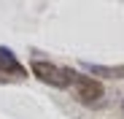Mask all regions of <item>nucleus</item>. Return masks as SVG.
<instances>
[{"instance_id": "f03ea898", "label": "nucleus", "mask_w": 124, "mask_h": 119, "mask_svg": "<svg viewBox=\"0 0 124 119\" xmlns=\"http://www.w3.org/2000/svg\"><path fill=\"white\" fill-rule=\"evenodd\" d=\"M73 92H76V97H78L81 103H86V106H94L97 100H102V95H105V87H102V81H97L94 76L76 73Z\"/></svg>"}, {"instance_id": "7ed1b4c3", "label": "nucleus", "mask_w": 124, "mask_h": 119, "mask_svg": "<svg viewBox=\"0 0 124 119\" xmlns=\"http://www.w3.org/2000/svg\"><path fill=\"white\" fill-rule=\"evenodd\" d=\"M24 78H27V70L16 60V54L0 46V84H14V81H24Z\"/></svg>"}, {"instance_id": "f257e3e1", "label": "nucleus", "mask_w": 124, "mask_h": 119, "mask_svg": "<svg viewBox=\"0 0 124 119\" xmlns=\"http://www.w3.org/2000/svg\"><path fill=\"white\" fill-rule=\"evenodd\" d=\"M30 70H32L35 78H40L43 84H49L54 89H70L73 81H76V70L73 68L54 65V62H49V60H32Z\"/></svg>"}, {"instance_id": "39448f33", "label": "nucleus", "mask_w": 124, "mask_h": 119, "mask_svg": "<svg viewBox=\"0 0 124 119\" xmlns=\"http://www.w3.org/2000/svg\"><path fill=\"white\" fill-rule=\"evenodd\" d=\"M121 114H124V97H121Z\"/></svg>"}, {"instance_id": "20e7f679", "label": "nucleus", "mask_w": 124, "mask_h": 119, "mask_svg": "<svg viewBox=\"0 0 124 119\" xmlns=\"http://www.w3.org/2000/svg\"><path fill=\"white\" fill-rule=\"evenodd\" d=\"M86 70L97 78H111V81H119L124 78V65H97V62H84Z\"/></svg>"}]
</instances>
